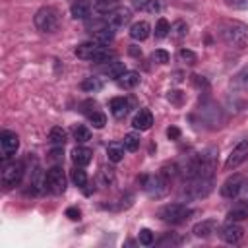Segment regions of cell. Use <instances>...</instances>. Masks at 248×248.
Returning a JSON list of instances; mask_svg holds the SVG:
<instances>
[{"instance_id":"obj_7","label":"cell","mask_w":248,"mask_h":248,"mask_svg":"<svg viewBox=\"0 0 248 248\" xmlns=\"http://www.w3.org/2000/svg\"><path fill=\"white\" fill-rule=\"evenodd\" d=\"M23 174H25V167H23L21 161H14V163L4 165V169H2V184H4V188L17 186L21 182Z\"/></svg>"},{"instance_id":"obj_37","label":"cell","mask_w":248,"mask_h":248,"mask_svg":"<svg viewBox=\"0 0 248 248\" xmlns=\"http://www.w3.org/2000/svg\"><path fill=\"white\" fill-rule=\"evenodd\" d=\"M153 232L149 231V229H141L140 231V244H143V246H149V244H153Z\"/></svg>"},{"instance_id":"obj_4","label":"cell","mask_w":248,"mask_h":248,"mask_svg":"<svg viewBox=\"0 0 248 248\" xmlns=\"http://www.w3.org/2000/svg\"><path fill=\"white\" fill-rule=\"evenodd\" d=\"M33 21H35V27L39 29V31H43V33H52V31H56L58 29V23H60V19H58V12L54 10V8H41L37 14H35V17H33Z\"/></svg>"},{"instance_id":"obj_24","label":"cell","mask_w":248,"mask_h":248,"mask_svg":"<svg viewBox=\"0 0 248 248\" xmlns=\"http://www.w3.org/2000/svg\"><path fill=\"white\" fill-rule=\"evenodd\" d=\"M118 8V0H95L93 10L97 14H110Z\"/></svg>"},{"instance_id":"obj_26","label":"cell","mask_w":248,"mask_h":248,"mask_svg":"<svg viewBox=\"0 0 248 248\" xmlns=\"http://www.w3.org/2000/svg\"><path fill=\"white\" fill-rule=\"evenodd\" d=\"M48 141H50L52 145H64V141H66V132H64V128H60V126L50 128V132H48Z\"/></svg>"},{"instance_id":"obj_25","label":"cell","mask_w":248,"mask_h":248,"mask_svg":"<svg viewBox=\"0 0 248 248\" xmlns=\"http://www.w3.org/2000/svg\"><path fill=\"white\" fill-rule=\"evenodd\" d=\"M72 134H74V140H76L78 143H85V141H89V140H91V130H89L87 126H83V124L74 126Z\"/></svg>"},{"instance_id":"obj_17","label":"cell","mask_w":248,"mask_h":248,"mask_svg":"<svg viewBox=\"0 0 248 248\" xmlns=\"http://www.w3.org/2000/svg\"><path fill=\"white\" fill-rule=\"evenodd\" d=\"M217 227H219V225H217L215 219H205V221L194 225L192 232H194L196 236H200V238H207V236H211L213 232H217Z\"/></svg>"},{"instance_id":"obj_13","label":"cell","mask_w":248,"mask_h":248,"mask_svg":"<svg viewBox=\"0 0 248 248\" xmlns=\"http://www.w3.org/2000/svg\"><path fill=\"white\" fill-rule=\"evenodd\" d=\"M244 184H246L244 176H240V174H232L231 178H227V180L223 182V186H221V194H223L225 198H236V196L240 194V190H242Z\"/></svg>"},{"instance_id":"obj_30","label":"cell","mask_w":248,"mask_h":248,"mask_svg":"<svg viewBox=\"0 0 248 248\" xmlns=\"http://www.w3.org/2000/svg\"><path fill=\"white\" fill-rule=\"evenodd\" d=\"M122 143H124L126 151H136V149L140 147V134H136V132H130V134H126Z\"/></svg>"},{"instance_id":"obj_19","label":"cell","mask_w":248,"mask_h":248,"mask_svg":"<svg viewBox=\"0 0 248 248\" xmlns=\"http://www.w3.org/2000/svg\"><path fill=\"white\" fill-rule=\"evenodd\" d=\"M128 108H130L128 99H124V97H114V99H110V112H112V116L124 118V116L128 114Z\"/></svg>"},{"instance_id":"obj_29","label":"cell","mask_w":248,"mask_h":248,"mask_svg":"<svg viewBox=\"0 0 248 248\" xmlns=\"http://www.w3.org/2000/svg\"><path fill=\"white\" fill-rule=\"evenodd\" d=\"M169 33H170V23L165 17H159L157 23H155V37L157 39H165Z\"/></svg>"},{"instance_id":"obj_3","label":"cell","mask_w":248,"mask_h":248,"mask_svg":"<svg viewBox=\"0 0 248 248\" xmlns=\"http://www.w3.org/2000/svg\"><path fill=\"white\" fill-rule=\"evenodd\" d=\"M76 56L81 60H91V62H108L114 58V50H110L107 45L97 43V41H89V43H81L76 46Z\"/></svg>"},{"instance_id":"obj_15","label":"cell","mask_w":248,"mask_h":248,"mask_svg":"<svg viewBox=\"0 0 248 248\" xmlns=\"http://www.w3.org/2000/svg\"><path fill=\"white\" fill-rule=\"evenodd\" d=\"M151 124H153V114H151L149 108H140V110L136 112L134 120H132V126H134L136 130H140V132H141V130H149Z\"/></svg>"},{"instance_id":"obj_16","label":"cell","mask_w":248,"mask_h":248,"mask_svg":"<svg viewBox=\"0 0 248 248\" xmlns=\"http://www.w3.org/2000/svg\"><path fill=\"white\" fill-rule=\"evenodd\" d=\"M70 155H72V161H74L76 167H85V165H89L91 159H93V151L87 149V147H81V145L74 147Z\"/></svg>"},{"instance_id":"obj_2","label":"cell","mask_w":248,"mask_h":248,"mask_svg":"<svg viewBox=\"0 0 248 248\" xmlns=\"http://www.w3.org/2000/svg\"><path fill=\"white\" fill-rule=\"evenodd\" d=\"M215 169V149H205L203 153H198L184 169V174L188 178H198V176H205L211 178Z\"/></svg>"},{"instance_id":"obj_21","label":"cell","mask_w":248,"mask_h":248,"mask_svg":"<svg viewBox=\"0 0 248 248\" xmlns=\"http://www.w3.org/2000/svg\"><path fill=\"white\" fill-rule=\"evenodd\" d=\"M140 74L138 72H124L120 78H116V81H118V85L120 87H124V89H132V87H136L138 83H140Z\"/></svg>"},{"instance_id":"obj_42","label":"cell","mask_w":248,"mask_h":248,"mask_svg":"<svg viewBox=\"0 0 248 248\" xmlns=\"http://www.w3.org/2000/svg\"><path fill=\"white\" fill-rule=\"evenodd\" d=\"M101 176H103V180H105V184H107V186H108V184H112V180H114V174L110 172V169H108V170L105 169V170L101 172Z\"/></svg>"},{"instance_id":"obj_28","label":"cell","mask_w":248,"mask_h":248,"mask_svg":"<svg viewBox=\"0 0 248 248\" xmlns=\"http://www.w3.org/2000/svg\"><path fill=\"white\" fill-rule=\"evenodd\" d=\"M227 219H229V221H242V219H248V205H236V207H232V209L227 213Z\"/></svg>"},{"instance_id":"obj_33","label":"cell","mask_w":248,"mask_h":248,"mask_svg":"<svg viewBox=\"0 0 248 248\" xmlns=\"http://www.w3.org/2000/svg\"><path fill=\"white\" fill-rule=\"evenodd\" d=\"M105 72L110 76V78H120L124 72H126V68H124V64L122 62H108V66L105 68Z\"/></svg>"},{"instance_id":"obj_43","label":"cell","mask_w":248,"mask_h":248,"mask_svg":"<svg viewBox=\"0 0 248 248\" xmlns=\"http://www.w3.org/2000/svg\"><path fill=\"white\" fill-rule=\"evenodd\" d=\"M180 99H182V91H170V93H169V101H174V103L178 105Z\"/></svg>"},{"instance_id":"obj_27","label":"cell","mask_w":248,"mask_h":248,"mask_svg":"<svg viewBox=\"0 0 248 248\" xmlns=\"http://www.w3.org/2000/svg\"><path fill=\"white\" fill-rule=\"evenodd\" d=\"M232 85H234L236 89H240V91H248V66H246V68H242V70L234 76Z\"/></svg>"},{"instance_id":"obj_5","label":"cell","mask_w":248,"mask_h":248,"mask_svg":"<svg viewBox=\"0 0 248 248\" xmlns=\"http://www.w3.org/2000/svg\"><path fill=\"white\" fill-rule=\"evenodd\" d=\"M190 213H192V209L186 207L184 203H167L157 211V217L165 223H180V221L188 219Z\"/></svg>"},{"instance_id":"obj_9","label":"cell","mask_w":248,"mask_h":248,"mask_svg":"<svg viewBox=\"0 0 248 248\" xmlns=\"http://www.w3.org/2000/svg\"><path fill=\"white\" fill-rule=\"evenodd\" d=\"M211 186H213L211 178L198 176V178H190V184L186 186L184 192H186L190 198H203V196H207V194L211 192Z\"/></svg>"},{"instance_id":"obj_41","label":"cell","mask_w":248,"mask_h":248,"mask_svg":"<svg viewBox=\"0 0 248 248\" xmlns=\"http://www.w3.org/2000/svg\"><path fill=\"white\" fill-rule=\"evenodd\" d=\"M167 136H169V140H178V138H180V130H178L176 126H170V128L167 130Z\"/></svg>"},{"instance_id":"obj_31","label":"cell","mask_w":248,"mask_h":248,"mask_svg":"<svg viewBox=\"0 0 248 248\" xmlns=\"http://www.w3.org/2000/svg\"><path fill=\"white\" fill-rule=\"evenodd\" d=\"M72 180H74V184L78 188H85L87 186V174H85V170L81 167H76L72 170Z\"/></svg>"},{"instance_id":"obj_44","label":"cell","mask_w":248,"mask_h":248,"mask_svg":"<svg viewBox=\"0 0 248 248\" xmlns=\"http://www.w3.org/2000/svg\"><path fill=\"white\" fill-rule=\"evenodd\" d=\"M149 2H151V0H132V4H134L136 8H140V10H141V8H147Z\"/></svg>"},{"instance_id":"obj_22","label":"cell","mask_w":248,"mask_h":248,"mask_svg":"<svg viewBox=\"0 0 248 248\" xmlns=\"http://www.w3.org/2000/svg\"><path fill=\"white\" fill-rule=\"evenodd\" d=\"M124 151H126L124 143L114 141V143H108V147H107V157H108V161H112V163H120V161L124 159Z\"/></svg>"},{"instance_id":"obj_6","label":"cell","mask_w":248,"mask_h":248,"mask_svg":"<svg viewBox=\"0 0 248 248\" xmlns=\"http://www.w3.org/2000/svg\"><path fill=\"white\" fill-rule=\"evenodd\" d=\"M43 186L54 194H62L66 190V174L60 167H50L43 176Z\"/></svg>"},{"instance_id":"obj_38","label":"cell","mask_w":248,"mask_h":248,"mask_svg":"<svg viewBox=\"0 0 248 248\" xmlns=\"http://www.w3.org/2000/svg\"><path fill=\"white\" fill-rule=\"evenodd\" d=\"M172 31H174V37L180 39V37H184V35L188 33V25H186L184 21H176L174 27H172Z\"/></svg>"},{"instance_id":"obj_1","label":"cell","mask_w":248,"mask_h":248,"mask_svg":"<svg viewBox=\"0 0 248 248\" xmlns=\"http://www.w3.org/2000/svg\"><path fill=\"white\" fill-rule=\"evenodd\" d=\"M219 35L232 48H244V46H248V25L242 23V21H236V19L223 21L221 27H219Z\"/></svg>"},{"instance_id":"obj_20","label":"cell","mask_w":248,"mask_h":248,"mask_svg":"<svg viewBox=\"0 0 248 248\" xmlns=\"http://www.w3.org/2000/svg\"><path fill=\"white\" fill-rule=\"evenodd\" d=\"M91 12V4L87 0H76L72 6H70V14L74 19H85Z\"/></svg>"},{"instance_id":"obj_32","label":"cell","mask_w":248,"mask_h":248,"mask_svg":"<svg viewBox=\"0 0 248 248\" xmlns=\"http://www.w3.org/2000/svg\"><path fill=\"white\" fill-rule=\"evenodd\" d=\"M101 87H103V81H101L99 78H87V79L81 81V89H83V91H89V93H95V91H99Z\"/></svg>"},{"instance_id":"obj_34","label":"cell","mask_w":248,"mask_h":248,"mask_svg":"<svg viewBox=\"0 0 248 248\" xmlns=\"http://www.w3.org/2000/svg\"><path fill=\"white\" fill-rule=\"evenodd\" d=\"M89 122L95 126V128H103L107 124V116L101 112V110H91L89 112Z\"/></svg>"},{"instance_id":"obj_36","label":"cell","mask_w":248,"mask_h":248,"mask_svg":"<svg viewBox=\"0 0 248 248\" xmlns=\"http://www.w3.org/2000/svg\"><path fill=\"white\" fill-rule=\"evenodd\" d=\"M151 60L157 62V64H167V62H169V52L163 50V48H157V50H153Z\"/></svg>"},{"instance_id":"obj_8","label":"cell","mask_w":248,"mask_h":248,"mask_svg":"<svg viewBox=\"0 0 248 248\" xmlns=\"http://www.w3.org/2000/svg\"><path fill=\"white\" fill-rule=\"evenodd\" d=\"M246 159H248V140H242V141H238V143L232 147V151L229 153V157H227V161H225V169H227V170H234V169H238Z\"/></svg>"},{"instance_id":"obj_12","label":"cell","mask_w":248,"mask_h":248,"mask_svg":"<svg viewBox=\"0 0 248 248\" xmlns=\"http://www.w3.org/2000/svg\"><path fill=\"white\" fill-rule=\"evenodd\" d=\"M0 147H2V157L8 159V157H12V155L17 151V147H19V138H17L14 132L4 130V132L0 134Z\"/></svg>"},{"instance_id":"obj_40","label":"cell","mask_w":248,"mask_h":248,"mask_svg":"<svg viewBox=\"0 0 248 248\" xmlns=\"http://www.w3.org/2000/svg\"><path fill=\"white\" fill-rule=\"evenodd\" d=\"M66 217H68V219H72V221H79L81 211H79L78 207H68V209H66Z\"/></svg>"},{"instance_id":"obj_39","label":"cell","mask_w":248,"mask_h":248,"mask_svg":"<svg viewBox=\"0 0 248 248\" xmlns=\"http://www.w3.org/2000/svg\"><path fill=\"white\" fill-rule=\"evenodd\" d=\"M225 4L236 10H248V0H225Z\"/></svg>"},{"instance_id":"obj_14","label":"cell","mask_w":248,"mask_h":248,"mask_svg":"<svg viewBox=\"0 0 248 248\" xmlns=\"http://www.w3.org/2000/svg\"><path fill=\"white\" fill-rule=\"evenodd\" d=\"M128 21H130V10H126V8H116L114 12L108 14V19H107V23L114 29L124 27Z\"/></svg>"},{"instance_id":"obj_10","label":"cell","mask_w":248,"mask_h":248,"mask_svg":"<svg viewBox=\"0 0 248 248\" xmlns=\"http://www.w3.org/2000/svg\"><path fill=\"white\" fill-rule=\"evenodd\" d=\"M141 186H143V190H145L149 196L159 198V196L165 192L167 178H165L161 172H159V174H151V176H141Z\"/></svg>"},{"instance_id":"obj_18","label":"cell","mask_w":248,"mask_h":248,"mask_svg":"<svg viewBox=\"0 0 248 248\" xmlns=\"http://www.w3.org/2000/svg\"><path fill=\"white\" fill-rule=\"evenodd\" d=\"M149 35H151V27H149L147 21H136V23H132V27H130V37H132L134 41H145Z\"/></svg>"},{"instance_id":"obj_23","label":"cell","mask_w":248,"mask_h":248,"mask_svg":"<svg viewBox=\"0 0 248 248\" xmlns=\"http://www.w3.org/2000/svg\"><path fill=\"white\" fill-rule=\"evenodd\" d=\"M93 39L97 41V43H103V45H108L112 39H114V27H110L108 23L105 25V27H101V29H97L95 33H93Z\"/></svg>"},{"instance_id":"obj_11","label":"cell","mask_w":248,"mask_h":248,"mask_svg":"<svg viewBox=\"0 0 248 248\" xmlns=\"http://www.w3.org/2000/svg\"><path fill=\"white\" fill-rule=\"evenodd\" d=\"M219 236H221V240L227 242V244H236V242L242 240L244 229H242L240 225H236L234 221H229L227 225H223V227L219 229Z\"/></svg>"},{"instance_id":"obj_45","label":"cell","mask_w":248,"mask_h":248,"mask_svg":"<svg viewBox=\"0 0 248 248\" xmlns=\"http://www.w3.org/2000/svg\"><path fill=\"white\" fill-rule=\"evenodd\" d=\"M130 54H134V56H138V54H141V50H138L136 46H130Z\"/></svg>"},{"instance_id":"obj_35","label":"cell","mask_w":248,"mask_h":248,"mask_svg":"<svg viewBox=\"0 0 248 248\" xmlns=\"http://www.w3.org/2000/svg\"><path fill=\"white\" fill-rule=\"evenodd\" d=\"M178 58L182 60V62H186V64H196V60H198V56H196V52H192L190 48H180L178 50Z\"/></svg>"}]
</instances>
